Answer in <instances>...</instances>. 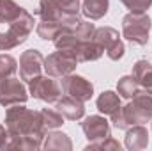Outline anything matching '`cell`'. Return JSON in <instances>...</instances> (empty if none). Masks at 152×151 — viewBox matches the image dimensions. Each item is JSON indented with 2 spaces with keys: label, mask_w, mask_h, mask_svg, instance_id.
<instances>
[{
  "label": "cell",
  "mask_w": 152,
  "mask_h": 151,
  "mask_svg": "<svg viewBox=\"0 0 152 151\" xmlns=\"http://www.w3.org/2000/svg\"><path fill=\"white\" fill-rule=\"evenodd\" d=\"M5 128L9 135L16 137H34L44 141L46 126L42 123L41 110H30L21 105H12L5 112Z\"/></svg>",
  "instance_id": "cell-1"
},
{
  "label": "cell",
  "mask_w": 152,
  "mask_h": 151,
  "mask_svg": "<svg viewBox=\"0 0 152 151\" xmlns=\"http://www.w3.org/2000/svg\"><path fill=\"white\" fill-rule=\"evenodd\" d=\"M149 121H152V94L147 91H140L112 119L118 130H127L133 124H143Z\"/></svg>",
  "instance_id": "cell-2"
},
{
  "label": "cell",
  "mask_w": 152,
  "mask_h": 151,
  "mask_svg": "<svg viewBox=\"0 0 152 151\" xmlns=\"http://www.w3.org/2000/svg\"><path fill=\"white\" fill-rule=\"evenodd\" d=\"M34 23H36L34 16L27 9H23L21 14L9 25V30L0 34V50L2 52H9V50H12L16 46L23 44L28 39V36L32 34Z\"/></svg>",
  "instance_id": "cell-3"
},
{
  "label": "cell",
  "mask_w": 152,
  "mask_h": 151,
  "mask_svg": "<svg viewBox=\"0 0 152 151\" xmlns=\"http://www.w3.org/2000/svg\"><path fill=\"white\" fill-rule=\"evenodd\" d=\"M151 27L152 21L147 13H127L122 18V36L138 46L149 43Z\"/></svg>",
  "instance_id": "cell-4"
},
{
  "label": "cell",
  "mask_w": 152,
  "mask_h": 151,
  "mask_svg": "<svg viewBox=\"0 0 152 151\" xmlns=\"http://www.w3.org/2000/svg\"><path fill=\"white\" fill-rule=\"evenodd\" d=\"M28 93L44 103H55L62 96V87L53 76L39 75L28 82Z\"/></svg>",
  "instance_id": "cell-5"
},
{
  "label": "cell",
  "mask_w": 152,
  "mask_h": 151,
  "mask_svg": "<svg viewBox=\"0 0 152 151\" xmlns=\"http://www.w3.org/2000/svg\"><path fill=\"white\" fill-rule=\"evenodd\" d=\"M92 39L106 52L108 59H112V61H120V59L124 57L126 48H124V43H122V39H120L118 32H117L115 29H112V27L96 29Z\"/></svg>",
  "instance_id": "cell-6"
},
{
  "label": "cell",
  "mask_w": 152,
  "mask_h": 151,
  "mask_svg": "<svg viewBox=\"0 0 152 151\" xmlns=\"http://www.w3.org/2000/svg\"><path fill=\"white\" fill-rule=\"evenodd\" d=\"M27 100H28V89L23 85L21 80L14 76L4 78L0 85V105L2 107L9 109L12 105H21V103H27Z\"/></svg>",
  "instance_id": "cell-7"
},
{
  "label": "cell",
  "mask_w": 152,
  "mask_h": 151,
  "mask_svg": "<svg viewBox=\"0 0 152 151\" xmlns=\"http://www.w3.org/2000/svg\"><path fill=\"white\" fill-rule=\"evenodd\" d=\"M76 66H78V61L60 50L50 53L44 59V71L46 75L53 76V78H62L66 75H71L76 70Z\"/></svg>",
  "instance_id": "cell-8"
},
{
  "label": "cell",
  "mask_w": 152,
  "mask_h": 151,
  "mask_svg": "<svg viewBox=\"0 0 152 151\" xmlns=\"http://www.w3.org/2000/svg\"><path fill=\"white\" fill-rule=\"evenodd\" d=\"M60 87H62V93L67 94V96H73L80 101H88L92 96H94V85L90 80L83 78L80 75H66L62 76L60 80Z\"/></svg>",
  "instance_id": "cell-9"
},
{
  "label": "cell",
  "mask_w": 152,
  "mask_h": 151,
  "mask_svg": "<svg viewBox=\"0 0 152 151\" xmlns=\"http://www.w3.org/2000/svg\"><path fill=\"white\" fill-rule=\"evenodd\" d=\"M44 70V57L39 50H27L20 57V78L25 82H30L42 73Z\"/></svg>",
  "instance_id": "cell-10"
},
{
  "label": "cell",
  "mask_w": 152,
  "mask_h": 151,
  "mask_svg": "<svg viewBox=\"0 0 152 151\" xmlns=\"http://www.w3.org/2000/svg\"><path fill=\"white\" fill-rule=\"evenodd\" d=\"M81 130L87 137L88 142H96V141H103L106 137H110V121L104 115H88L83 119L81 123Z\"/></svg>",
  "instance_id": "cell-11"
},
{
  "label": "cell",
  "mask_w": 152,
  "mask_h": 151,
  "mask_svg": "<svg viewBox=\"0 0 152 151\" xmlns=\"http://www.w3.org/2000/svg\"><path fill=\"white\" fill-rule=\"evenodd\" d=\"M55 109L64 115V119L67 121H80L85 117V105L83 101L76 100L73 96H60L55 101Z\"/></svg>",
  "instance_id": "cell-12"
},
{
  "label": "cell",
  "mask_w": 152,
  "mask_h": 151,
  "mask_svg": "<svg viewBox=\"0 0 152 151\" xmlns=\"http://www.w3.org/2000/svg\"><path fill=\"white\" fill-rule=\"evenodd\" d=\"M126 148L131 151H138V150H145L149 146V132L145 126L142 124H133L127 128L126 133V141H124Z\"/></svg>",
  "instance_id": "cell-13"
},
{
  "label": "cell",
  "mask_w": 152,
  "mask_h": 151,
  "mask_svg": "<svg viewBox=\"0 0 152 151\" xmlns=\"http://www.w3.org/2000/svg\"><path fill=\"white\" fill-rule=\"evenodd\" d=\"M97 110L104 115H108L110 119H113L117 114L120 112L122 109V103H120V96L118 93H113V91H104L97 96Z\"/></svg>",
  "instance_id": "cell-14"
},
{
  "label": "cell",
  "mask_w": 152,
  "mask_h": 151,
  "mask_svg": "<svg viewBox=\"0 0 152 151\" xmlns=\"http://www.w3.org/2000/svg\"><path fill=\"white\" fill-rule=\"evenodd\" d=\"M34 14L39 16L42 21H58L60 23L64 11L57 0H39V7L36 9Z\"/></svg>",
  "instance_id": "cell-15"
},
{
  "label": "cell",
  "mask_w": 152,
  "mask_h": 151,
  "mask_svg": "<svg viewBox=\"0 0 152 151\" xmlns=\"http://www.w3.org/2000/svg\"><path fill=\"white\" fill-rule=\"evenodd\" d=\"M110 9V0H83L81 14L88 18L90 21L101 20Z\"/></svg>",
  "instance_id": "cell-16"
},
{
  "label": "cell",
  "mask_w": 152,
  "mask_h": 151,
  "mask_svg": "<svg viewBox=\"0 0 152 151\" xmlns=\"http://www.w3.org/2000/svg\"><path fill=\"white\" fill-rule=\"evenodd\" d=\"M131 75L138 80V84L142 85L143 91H147L149 94H152V64L149 61H138L133 66V73Z\"/></svg>",
  "instance_id": "cell-17"
},
{
  "label": "cell",
  "mask_w": 152,
  "mask_h": 151,
  "mask_svg": "<svg viewBox=\"0 0 152 151\" xmlns=\"http://www.w3.org/2000/svg\"><path fill=\"white\" fill-rule=\"evenodd\" d=\"M42 148L46 151H71L73 150V142L71 139L62 133V132H51V133H46L44 137V142H42Z\"/></svg>",
  "instance_id": "cell-18"
},
{
  "label": "cell",
  "mask_w": 152,
  "mask_h": 151,
  "mask_svg": "<svg viewBox=\"0 0 152 151\" xmlns=\"http://www.w3.org/2000/svg\"><path fill=\"white\" fill-rule=\"evenodd\" d=\"M140 91H142V85L138 84V80H136L133 75L122 76V78L117 82V93H118L120 98L131 100V98H134Z\"/></svg>",
  "instance_id": "cell-19"
},
{
  "label": "cell",
  "mask_w": 152,
  "mask_h": 151,
  "mask_svg": "<svg viewBox=\"0 0 152 151\" xmlns=\"http://www.w3.org/2000/svg\"><path fill=\"white\" fill-rule=\"evenodd\" d=\"M23 7H20L14 0H0V23H12L20 14Z\"/></svg>",
  "instance_id": "cell-20"
},
{
  "label": "cell",
  "mask_w": 152,
  "mask_h": 151,
  "mask_svg": "<svg viewBox=\"0 0 152 151\" xmlns=\"http://www.w3.org/2000/svg\"><path fill=\"white\" fill-rule=\"evenodd\" d=\"M62 30V25L58 21H39L37 27H36V32L41 39L44 41H53V39L58 36V32Z\"/></svg>",
  "instance_id": "cell-21"
},
{
  "label": "cell",
  "mask_w": 152,
  "mask_h": 151,
  "mask_svg": "<svg viewBox=\"0 0 152 151\" xmlns=\"http://www.w3.org/2000/svg\"><path fill=\"white\" fill-rule=\"evenodd\" d=\"M41 115H42V123L46 126V130H57L64 124V115L58 112L57 109H42L41 110Z\"/></svg>",
  "instance_id": "cell-22"
},
{
  "label": "cell",
  "mask_w": 152,
  "mask_h": 151,
  "mask_svg": "<svg viewBox=\"0 0 152 151\" xmlns=\"http://www.w3.org/2000/svg\"><path fill=\"white\" fill-rule=\"evenodd\" d=\"M18 71V61L9 53H0V75L4 78L14 76Z\"/></svg>",
  "instance_id": "cell-23"
},
{
  "label": "cell",
  "mask_w": 152,
  "mask_h": 151,
  "mask_svg": "<svg viewBox=\"0 0 152 151\" xmlns=\"http://www.w3.org/2000/svg\"><path fill=\"white\" fill-rule=\"evenodd\" d=\"M73 32H75L76 38L81 39V41H92L94 32H96V25L90 23V21H83V20H81V23L76 27Z\"/></svg>",
  "instance_id": "cell-24"
},
{
  "label": "cell",
  "mask_w": 152,
  "mask_h": 151,
  "mask_svg": "<svg viewBox=\"0 0 152 151\" xmlns=\"http://www.w3.org/2000/svg\"><path fill=\"white\" fill-rule=\"evenodd\" d=\"M85 150H113V151H120V142L118 141H115L113 137L110 135V137H106V139H103V141H96V142H88V146L85 148Z\"/></svg>",
  "instance_id": "cell-25"
},
{
  "label": "cell",
  "mask_w": 152,
  "mask_h": 151,
  "mask_svg": "<svg viewBox=\"0 0 152 151\" xmlns=\"http://www.w3.org/2000/svg\"><path fill=\"white\" fill-rule=\"evenodd\" d=\"M129 9V13H145L152 5V0H118Z\"/></svg>",
  "instance_id": "cell-26"
},
{
  "label": "cell",
  "mask_w": 152,
  "mask_h": 151,
  "mask_svg": "<svg viewBox=\"0 0 152 151\" xmlns=\"http://www.w3.org/2000/svg\"><path fill=\"white\" fill-rule=\"evenodd\" d=\"M64 14H80V0H57Z\"/></svg>",
  "instance_id": "cell-27"
},
{
  "label": "cell",
  "mask_w": 152,
  "mask_h": 151,
  "mask_svg": "<svg viewBox=\"0 0 152 151\" xmlns=\"http://www.w3.org/2000/svg\"><path fill=\"white\" fill-rule=\"evenodd\" d=\"M5 137H7V128L0 124V148H2V144L5 142Z\"/></svg>",
  "instance_id": "cell-28"
},
{
  "label": "cell",
  "mask_w": 152,
  "mask_h": 151,
  "mask_svg": "<svg viewBox=\"0 0 152 151\" xmlns=\"http://www.w3.org/2000/svg\"><path fill=\"white\" fill-rule=\"evenodd\" d=\"M2 82H4V76L0 75V85H2Z\"/></svg>",
  "instance_id": "cell-29"
}]
</instances>
